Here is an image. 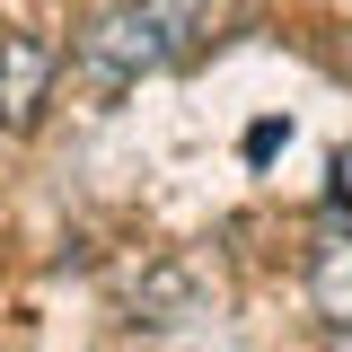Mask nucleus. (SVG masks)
Listing matches in <instances>:
<instances>
[{
	"label": "nucleus",
	"mask_w": 352,
	"mask_h": 352,
	"mask_svg": "<svg viewBox=\"0 0 352 352\" xmlns=\"http://www.w3.org/2000/svg\"><path fill=\"white\" fill-rule=\"evenodd\" d=\"M282 141H291V124H256V132H247V159H273Z\"/></svg>",
	"instance_id": "39448f33"
},
{
	"label": "nucleus",
	"mask_w": 352,
	"mask_h": 352,
	"mask_svg": "<svg viewBox=\"0 0 352 352\" xmlns=\"http://www.w3.org/2000/svg\"><path fill=\"white\" fill-rule=\"evenodd\" d=\"M308 300L326 326H352V238H326L317 264H308Z\"/></svg>",
	"instance_id": "20e7f679"
},
{
	"label": "nucleus",
	"mask_w": 352,
	"mask_h": 352,
	"mask_svg": "<svg viewBox=\"0 0 352 352\" xmlns=\"http://www.w3.org/2000/svg\"><path fill=\"white\" fill-rule=\"evenodd\" d=\"M132 317L141 326H185V317H203V273L194 256H159L141 282H132Z\"/></svg>",
	"instance_id": "7ed1b4c3"
},
{
	"label": "nucleus",
	"mask_w": 352,
	"mask_h": 352,
	"mask_svg": "<svg viewBox=\"0 0 352 352\" xmlns=\"http://www.w3.org/2000/svg\"><path fill=\"white\" fill-rule=\"evenodd\" d=\"M203 36H212V0H124L80 36V71L124 88V80H150V71L185 62Z\"/></svg>",
	"instance_id": "f257e3e1"
},
{
	"label": "nucleus",
	"mask_w": 352,
	"mask_h": 352,
	"mask_svg": "<svg viewBox=\"0 0 352 352\" xmlns=\"http://www.w3.org/2000/svg\"><path fill=\"white\" fill-rule=\"evenodd\" d=\"M53 44L27 27H0V132H27L44 115V88H53Z\"/></svg>",
	"instance_id": "f03ea898"
},
{
	"label": "nucleus",
	"mask_w": 352,
	"mask_h": 352,
	"mask_svg": "<svg viewBox=\"0 0 352 352\" xmlns=\"http://www.w3.org/2000/svg\"><path fill=\"white\" fill-rule=\"evenodd\" d=\"M326 352H352V326H326Z\"/></svg>",
	"instance_id": "423d86ee"
}]
</instances>
